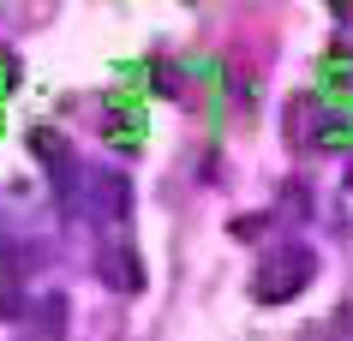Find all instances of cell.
<instances>
[{"label":"cell","instance_id":"obj_1","mask_svg":"<svg viewBox=\"0 0 353 341\" xmlns=\"http://www.w3.org/2000/svg\"><path fill=\"white\" fill-rule=\"evenodd\" d=\"M108 269H114V287H138V282H144V269H138V258H132V251L108 258Z\"/></svg>","mask_w":353,"mask_h":341},{"label":"cell","instance_id":"obj_2","mask_svg":"<svg viewBox=\"0 0 353 341\" xmlns=\"http://www.w3.org/2000/svg\"><path fill=\"white\" fill-rule=\"evenodd\" d=\"M37 156H48V162H66V144H60L54 132H37Z\"/></svg>","mask_w":353,"mask_h":341}]
</instances>
